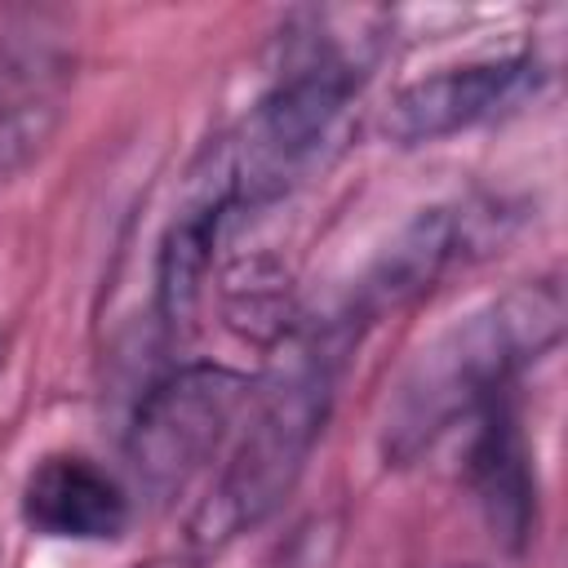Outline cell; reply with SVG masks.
<instances>
[{"label": "cell", "mask_w": 568, "mask_h": 568, "mask_svg": "<svg viewBox=\"0 0 568 568\" xmlns=\"http://www.w3.org/2000/svg\"><path fill=\"white\" fill-rule=\"evenodd\" d=\"M564 288L555 280H528L501 297L453 320L435 342H426L404 368L386 426V462H413L444 430L466 426L484 404L510 395V382L564 342Z\"/></svg>", "instance_id": "obj_1"}, {"label": "cell", "mask_w": 568, "mask_h": 568, "mask_svg": "<svg viewBox=\"0 0 568 568\" xmlns=\"http://www.w3.org/2000/svg\"><path fill=\"white\" fill-rule=\"evenodd\" d=\"M333 368L337 346H320L297 355L257 399L231 462L222 466L217 484L191 515V541L200 550H217L240 532L271 519L293 484L302 479L328 408H333Z\"/></svg>", "instance_id": "obj_2"}, {"label": "cell", "mask_w": 568, "mask_h": 568, "mask_svg": "<svg viewBox=\"0 0 568 568\" xmlns=\"http://www.w3.org/2000/svg\"><path fill=\"white\" fill-rule=\"evenodd\" d=\"M248 399L253 377L222 364H186L155 382L142 395L124 439L138 488L151 501H173L222 448Z\"/></svg>", "instance_id": "obj_3"}, {"label": "cell", "mask_w": 568, "mask_h": 568, "mask_svg": "<svg viewBox=\"0 0 568 568\" xmlns=\"http://www.w3.org/2000/svg\"><path fill=\"white\" fill-rule=\"evenodd\" d=\"M537 80H541V67L532 58H488V62L422 75L390 98L386 133L399 146L444 142L484 120H497L501 111L524 102L537 89Z\"/></svg>", "instance_id": "obj_4"}, {"label": "cell", "mask_w": 568, "mask_h": 568, "mask_svg": "<svg viewBox=\"0 0 568 568\" xmlns=\"http://www.w3.org/2000/svg\"><path fill=\"white\" fill-rule=\"evenodd\" d=\"M466 426H470L466 484L475 493V506L501 546L524 550V541L532 532L537 488H532L528 439H524L510 395H497L493 404H484Z\"/></svg>", "instance_id": "obj_5"}, {"label": "cell", "mask_w": 568, "mask_h": 568, "mask_svg": "<svg viewBox=\"0 0 568 568\" xmlns=\"http://www.w3.org/2000/svg\"><path fill=\"white\" fill-rule=\"evenodd\" d=\"M22 519L58 541H111L129 524V497L98 462L58 453L44 457L22 484Z\"/></svg>", "instance_id": "obj_6"}, {"label": "cell", "mask_w": 568, "mask_h": 568, "mask_svg": "<svg viewBox=\"0 0 568 568\" xmlns=\"http://www.w3.org/2000/svg\"><path fill=\"white\" fill-rule=\"evenodd\" d=\"M231 213H235L231 191L213 169L200 182L195 200L169 222V231L160 240V257H155V315L169 337L191 333L200 297H204V280L213 266V248H217Z\"/></svg>", "instance_id": "obj_7"}, {"label": "cell", "mask_w": 568, "mask_h": 568, "mask_svg": "<svg viewBox=\"0 0 568 568\" xmlns=\"http://www.w3.org/2000/svg\"><path fill=\"white\" fill-rule=\"evenodd\" d=\"M470 244V213L466 209H422L368 266V275L355 288L351 324L377 320L382 311H395L413 297H422Z\"/></svg>", "instance_id": "obj_8"}, {"label": "cell", "mask_w": 568, "mask_h": 568, "mask_svg": "<svg viewBox=\"0 0 568 568\" xmlns=\"http://www.w3.org/2000/svg\"><path fill=\"white\" fill-rule=\"evenodd\" d=\"M58 120V75L36 53L0 58V178L22 169Z\"/></svg>", "instance_id": "obj_9"}, {"label": "cell", "mask_w": 568, "mask_h": 568, "mask_svg": "<svg viewBox=\"0 0 568 568\" xmlns=\"http://www.w3.org/2000/svg\"><path fill=\"white\" fill-rule=\"evenodd\" d=\"M133 568H195L186 555H155V559H142V564H133Z\"/></svg>", "instance_id": "obj_10"}]
</instances>
